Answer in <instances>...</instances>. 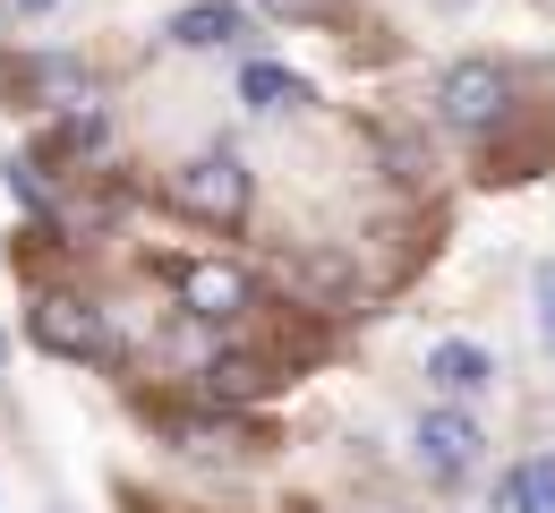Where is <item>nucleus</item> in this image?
<instances>
[{"label": "nucleus", "mask_w": 555, "mask_h": 513, "mask_svg": "<svg viewBox=\"0 0 555 513\" xmlns=\"http://www.w3.org/2000/svg\"><path fill=\"white\" fill-rule=\"evenodd\" d=\"M0 368H9V334H0Z\"/></svg>", "instance_id": "17"}, {"label": "nucleus", "mask_w": 555, "mask_h": 513, "mask_svg": "<svg viewBox=\"0 0 555 513\" xmlns=\"http://www.w3.org/2000/svg\"><path fill=\"white\" fill-rule=\"evenodd\" d=\"M266 385H274V376H266L257 360H206V394L214 402H257Z\"/></svg>", "instance_id": "9"}, {"label": "nucleus", "mask_w": 555, "mask_h": 513, "mask_svg": "<svg viewBox=\"0 0 555 513\" xmlns=\"http://www.w3.org/2000/svg\"><path fill=\"white\" fill-rule=\"evenodd\" d=\"M171 43L180 52H222V43H248V9L240 0H189L171 17Z\"/></svg>", "instance_id": "7"}, {"label": "nucleus", "mask_w": 555, "mask_h": 513, "mask_svg": "<svg viewBox=\"0 0 555 513\" xmlns=\"http://www.w3.org/2000/svg\"><path fill=\"white\" fill-rule=\"evenodd\" d=\"M26 334L43 343V351H61V360H103L112 351V325H103V308H86V299H35V317H26Z\"/></svg>", "instance_id": "4"}, {"label": "nucleus", "mask_w": 555, "mask_h": 513, "mask_svg": "<svg viewBox=\"0 0 555 513\" xmlns=\"http://www.w3.org/2000/svg\"><path fill=\"white\" fill-rule=\"evenodd\" d=\"M240 103H248V112H282V103H299V77L274 69V61H248V69H240Z\"/></svg>", "instance_id": "8"}, {"label": "nucleus", "mask_w": 555, "mask_h": 513, "mask_svg": "<svg viewBox=\"0 0 555 513\" xmlns=\"http://www.w3.org/2000/svg\"><path fill=\"white\" fill-rule=\"evenodd\" d=\"M479 453H487V437H479L470 411H444V402H436V411L418 420V471H427V479H470Z\"/></svg>", "instance_id": "5"}, {"label": "nucleus", "mask_w": 555, "mask_h": 513, "mask_svg": "<svg viewBox=\"0 0 555 513\" xmlns=\"http://www.w3.org/2000/svg\"><path fill=\"white\" fill-rule=\"evenodd\" d=\"M171 206H189L197 222H240L248 215V163L231 146H206L171 171Z\"/></svg>", "instance_id": "1"}, {"label": "nucleus", "mask_w": 555, "mask_h": 513, "mask_svg": "<svg viewBox=\"0 0 555 513\" xmlns=\"http://www.w3.org/2000/svg\"><path fill=\"white\" fill-rule=\"evenodd\" d=\"M171 445H180V453H197V462H214V453H240L248 437H231V428H214V420H180Z\"/></svg>", "instance_id": "11"}, {"label": "nucleus", "mask_w": 555, "mask_h": 513, "mask_svg": "<svg viewBox=\"0 0 555 513\" xmlns=\"http://www.w3.org/2000/svg\"><path fill=\"white\" fill-rule=\"evenodd\" d=\"M487 513H521V497H513V471L495 479V505H487Z\"/></svg>", "instance_id": "15"}, {"label": "nucleus", "mask_w": 555, "mask_h": 513, "mask_svg": "<svg viewBox=\"0 0 555 513\" xmlns=\"http://www.w3.org/2000/svg\"><path fill=\"white\" fill-rule=\"evenodd\" d=\"M257 9H274V17H317L325 0H257Z\"/></svg>", "instance_id": "14"}, {"label": "nucleus", "mask_w": 555, "mask_h": 513, "mask_svg": "<svg viewBox=\"0 0 555 513\" xmlns=\"http://www.w3.org/2000/svg\"><path fill=\"white\" fill-rule=\"evenodd\" d=\"M427 385L444 394V411H462L470 394L495 385V360H487L479 343H436V351H427Z\"/></svg>", "instance_id": "6"}, {"label": "nucleus", "mask_w": 555, "mask_h": 513, "mask_svg": "<svg viewBox=\"0 0 555 513\" xmlns=\"http://www.w3.org/2000/svg\"><path fill=\"white\" fill-rule=\"evenodd\" d=\"M0 9H17V17H43V9H52V0H0Z\"/></svg>", "instance_id": "16"}, {"label": "nucleus", "mask_w": 555, "mask_h": 513, "mask_svg": "<svg viewBox=\"0 0 555 513\" xmlns=\"http://www.w3.org/2000/svg\"><path fill=\"white\" fill-rule=\"evenodd\" d=\"M513 497H521V513H555V453H539V462L513 471Z\"/></svg>", "instance_id": "10"}, {"label": "nucleus", "mask_w": 555, "mask_h": 513, "mask_svg": "<svg viewBox=\"0 0 555 513\" xmlns=\"http://www.w3.org/2000/svg\"><path fill=\"white\" fill-rule=\"evenodd\" d=\"M539 334H547V351H555V257L539 266Z\"/></svg>", "instance_id": "13"}, {"label": "nucleus", "mask_w": 555, "mask_h": 513, "mask_svg": "<svg viewBox=\"0 0 555 513\" xmlns=\"http://www.w3.org/2000/svg\"><path fill=\"white\" fill-rule=\"evenodd\" d=\"M436 112H444V129H495L504 120V69L495 61H453L436 77Z\"/></svg>", "instance_id": "3"}, {"label": "nucleus", "mask_w": 555, "mask_h": 513, "mask_svg": "<svg viewBox=\"0 0 555 513\" xmlns=\"http://www.w3.org/2000/svg\"><path fill=\"white\" fill-rule=\"evenodd\" d=\"M9 197H17V206H43V197H52L43 163H9Z\"/></svg>", "instance_id": "12"}, {"label": "nucleus", "mask_w": 555, "mask_h": 513, "mask_svg": "<svg viewBox=\"0 0 555 513\" xmlns=\"http://www.w3.org/2000/svg\"><path fill=\"white\" fill-rule=\"evenodd\" d=\"M163 283L180 292L189 317H206V325L240 317V308H257V283H248L240 266H222V257H180V266H163Z\"/></svg>", "instance_id": "2"}]
</instances>
